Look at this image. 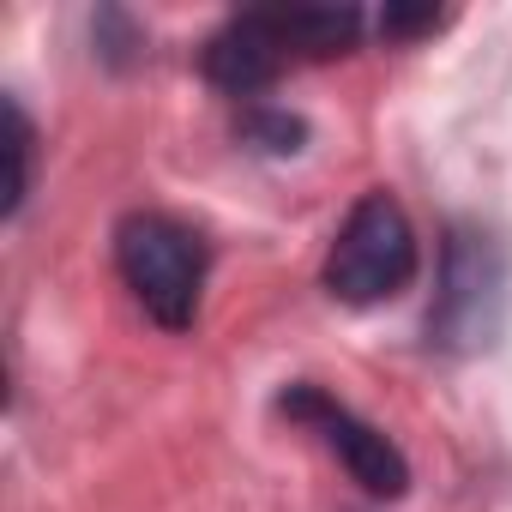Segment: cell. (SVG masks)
Returning a JSON list of instances; mask_svg holds the SVG:
<instances>
[{
  "instance_id": "cell-3",
  "label": "cell",
  "mask_w": 512,
  "mask_h": 512,
  "mask_svg": "<svg viewBox=\"0 0 512 512\" xmlns=\"http://www.w3.org/2000/svg\"><path fill=\"white\" fill-rule=\"evenodd\" d=\"M115 272L163 332H193L205 278H211V247L193 223L169 211H127L115 223Z\"/></svg>"
},
{
  "instance_id": "cell-7",
  "label": "cell",
  "mask_w": 512,
  "mask_h": 512,
  "mask_svg": "<svg viewBox=\"0 0 512 512\" xmlns=\"http://www.w3.org/2000/svg\"><path fill=\"white\" fill-rule=\"evenodd\" d=\"M7 109V163H13V175H7V217H19L25 211V199H31V157H37V127H31V115H25V103L19 97H7L0 103Z\"/></svg>"
},
{
  "instance_id": "cell-5",
  "label": "cell",
  "mask_w": 512,
  "mask_h": 512,
  "mask_svg": "<svg viewBox=\"0 0 512 512\" xmlns=\"http://www.w3.org/2000/svg\"><path fill=\"white\" fill-rule=\"evenodd\" d=\"M278 416H290L296 428H308V434L344 464V476H350L362 494L398 500V494L410 488V458L398 452V440H392L386 428H374L368 416H356L338 392H326V386H314V380H296V386L278 392Z\"/></svg>"
},
{
  "instance_id": "cell-8",
  "label": "cell",
  "mask_w": 512,
  "mask_h": 512,
  "mask_svg": "<svg viewBox=\"0 0 512 512\" xmlns=\"http://www.w3.org/2000/svg\"><path fill=\"white\" fill-rule=\"evenodd\" d=\"M91 37H97V55H103L109 67H127V61H139V55H145V31H139L121 7H103V13H97V25H91Z\"/></svg>"
},
{
  "instance_id": "cell-4",
  "label": "cell",
  "mask_w": 512,
  "mask_h": 512,
  "mask_svg": "<svg viewBox=\"0 0 512 512\" xmlns=\"http://www.w3.org/2000/svg\"><path fill=\"white\" fill-rule=\"evenodd\" d=\"M416 272H422L416 229H410L404 205L386 187H374L344 211V223L326 247L320 284L344 308H380V302H398L416 284Z\"/></svg>"
},
{
  "instance_id": "cell-2",
  "label": "cell",
  "mask_w": 512,
  "mask_h": 512,
  "mask_svg": "<svg viewBox=\"0 0 512 512\" xmlns=\"http://www.w3.org/2000/svg\"><path fill=\"white\" fill-rule=\"evenodd\" d=\"M512 308V253L482 217H452L440 229V284L428 302V350L482 356L500 344Z\"/></svg>"
},
{
  "instance_id": "cell-9",
  "label": "cell",
  "mask_w": 512,
  "mask_h": 512,
  "mask_svg": "<svg viewBox=\"0 0 512 512\" xmlns=\"http://www.w3.org/2000/svg\"><path fill=\"white\" fill-rule=\"evenodd\" d=\"M440 25H446V13H434V7H386V13H380V37H386V43L434 37Z\"/></svg>"
},
{
  "instance_id": "cell-1",
  "label": "cell",
  "mask_w": 512,
  "mask_h": 512,
  "mask_svg": "<svg viewBox=\"0 0 512 512\" xmlns=\"http://www.w3.org/2000/svg\"><path fill=\"white\" fill-rule=\"evenodd\" d=\"M356 43H362L356 7H253V13H229L205 37L199 73L235 103H260V91H272L290 67L338 61Z\"/></svg>"
},
{
  "instance_id": "cell-6",
  "label": "cell",
  "mask_w": 512,
  "mask_h": 512,
  "mask_svg": "<svg viewBox=\"0 0 512 512\" xmlns=\"http://www.w3.org/2000/svg\"><path fill=\"white\" fill-rule=\"evenodd\" d=\"M253 151H266V157H296L302 145H308V121L302 115H290V109H278V103H241V127H235Z\"/></svg>"
}]
</instances>
